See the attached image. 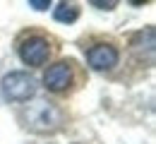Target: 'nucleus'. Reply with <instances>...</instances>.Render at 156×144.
Here are the masks:
<instances>
[{
  "label": "nucleus",
  "instance_id": "obj_3",
  "mask_svg": "<svg viewBox=\"0 0 156 144\" xmlns=\"http://www.w3.org/2000/svg\"><path fill=\"white\" fill-rule=\"evenodd\" d=\"M48 55H51V46L43 36H29V39H24L20 43V58L27 65L39 67V65H43L48 60Z\"/></svg>",
  "mask_w": 156,
  "mask_h": 144
},
{
  "label": "nucleus",
  "instance_id": "obj_6",
  "mask_svg": "<svg viewBox=\"0 0 156 144\" xmlns=\"http://www.w3.org/2000/svg\"><path fill=\"white\" fill-rule=\"evenodd\" d=\"M79 17V7L77 5H72V2H60L58 7H55V19L58 22H75Z\"/></svg>",
  "mask_w": 156,
  "mask_h": 144
},
{
  "label": "nucleus",
  "instance_id": "obj_5",
  "mask_svg": "<svg viewBox=\"0 0 156 144\" xmlns=\"http://www.w3.org/2000/svg\"><path fill=\"white\" fill-rule=\"evenodd\" d=\"M87 58H89V65L94 70H111L118 62V51L108 43H98L87 53Z\"/></svg>",
  "mask_w": 156,
  "mask_h": 144
},
{
  "label": "nucleus",
  "instance_id": "obj_4",
  "mask_svg": "<svg viewBox=\"0 0 156 144\" xmlns=\"http://www.w3.org/2000/svg\"><path fill=\"white\" fill-rule=\"evenodd\" d=\"M43 82H46V86H48L51 91H65V89L72 84V70H70V65L65 60L51 65V67L46 70V75H43Z\"/></svg>",
  "mask_w": 156,
  "mask_h": 144
},
{
  "label": "nucleus",
  "instance_id": "obj_7",
  "mask_svg": "<svg viewBox=\"0 0 156 144\" xmlns=\"http://www.w3.org/2000/svg\"><path fill=\"white\" fill-rule=\"evenodd\" d=\"M48 5H51L48 0H31V2H29V7H34V10H46Z\"/></svg>",
  "mask_w": 156,
  "mask_h": 144
},
{
  "label": "nucleus",
  "instance_id": "obj_8",
  "mask_svg": "<svg viewBox=\"0 0 156 144\" xmlns=\"http://www.w3.org/2000/svg\"><path fill=\"white\" fill-rule=\"evenodd\" d=\"M94 5H96L98 10H113L115 7V2H94Z\"/></svg>",
  "mask_w": 156,
  "mask_h": 144
},
{
  "label": "nucleus",
  "instance_id": "obj_2",
  "mask_svg": "<svg viewBox=\"0 0 156 144\" xmlns=\"http://www.w3.org/2000/svg\"><path fill=\"white\" fill-rule=\"evenodd\" d=\"M2 94L10 101H29L36 94V79L27 72H10L2 77Z\"/></svg>",
  "mask_w": 156,
  "mask_h": 144
},
{
  "label": "nucleus",
  "instance_id": "obj_1",
  "mask_svg": "<svg viewBox=\"0 0 156 144\" xmlns=\"http://www.w3.org/2000/svg\"><path fill=\"white\" fill-rule=\"evenodd\" d=\"M24 125L34 132H51L62 123V113L55 103L46 101V99H36L34 103H29L22 113Z\"/></svg>",
  "mask_w": 156,
  "mask_h": 144
}]
</instances>
